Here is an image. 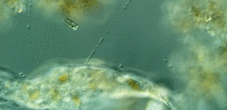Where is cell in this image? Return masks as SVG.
I'll return each instance as SVG.
<instances>
[{"mask_svg": "<svg viewBox=\"0 0 227 110\" xmlns=\"http://www.w3.org/2000/svg\"><path fill=\"white\" fill-rule=\"evenodd\" d=\"M63 22H64V24H65L67 26H69L70 28H72V29H74V30H77L78 28H79V25H78L77 23L73 22L72 20L65 18V19L63 20Z\"/></svg>", "mask_w": 227, "mask_h": 110, "instance_id": "cell-1", "label": "cell"}]
</instances>
